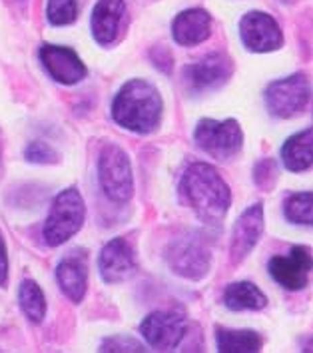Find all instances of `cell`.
Instances as JSON below:
<instances>
[{"mask_svg":"<svg viewBox=\"0 0 313 353\" xmlns=\"http://www.w3.org/2000/svg\"><path fill=\"white\" fill-rule=\"evenodd\" d=\"M19 301L22 314L28 317L32 323H40L46 316V299L40 290L37 281L32 279H24L20 283L19 290Z\"/></svg>","mask_w":313,"mask_h":353,"instance_id":"44dd1931","label":"cell"},{"mask_svg":"<svg viewBox=\"0 0 313 353\" xmlns=\"http://www.w3.org/2000/svg\"><path fill=\"white\" fill-rule=\"evenodd\" d=\"M98 180L102 192L116 204L128 202L134 194V176L128 154L114 142H108L100 152Z\"/></svg>","mask_w":313,"mask_h":353,"instance_id":"277c9868","label":"cell"},{"mask_svg":"<svg viewBox=\"0 0 313 353\" xmlns=\"http://www.w3.org/2000/svg\"><path fill=\"white\" fill-rule=\"evenodd\" d=\"M285 218L294 223L312 225L313 222V194L312 192H299L285 200L283 205Z\"/></svg>","mask_w":313,"mask_h":353,"instance_id":"7402d4cb","label":"cell"},{"mask_svg":"<svg viewBox=\"0 0 313 353\" xmlns=\"http://www.w3.org/2000/svg\"><path fill=\"white\" fill-rule=\"evenodd\" d=\"M140 334L156 352H170L185 337V319L178 314L154 312L140 323Z\"/></svg>","mask_w":313,"mask_h":353,"instance_id":"9c48e42d","label":"cell"},{"mask_svg":"<svg viewBox=\"0 0 313 353\" xmlns=\"http://www.w3.org/2000/svg\"><path fill=\"white\" fill-rule=\"evenodd\" d=\"M212 32V19L202 8H190L185 12H180L174 24L172 34L174 40L182 46H196L208 40Z\"/></svg>","mask_w":313,"mask_h":353,"instance_id":"e0dca14e","label":"cell"},{"mask_svg":"<svg viewBox=\"0 0 313 353\" xmlns=\"http://www.w3.org/2000/svg\"><path fill=\"white\" fill-rule=\"evenodd\" d=\"M310 96H312L310 78L303 72H297L272 82L265 88V104L267 110L277 118H292L307 108Z\"/></svg>","mask_w":313,"mask_h":353,"instance_id":"5b68a950","label":"cell"},{"mask_svg":"<svg viewBox=\"0 0 313 353\" xmlns=\"http://www.w3.org/2000/svg\"><path fill=\"white\" fill-rule=\"evenodd\" d=\"M102 352H146L142 343L126 335H114L102 343Z\"/></svg>","mask_w":313,"mask_h":353,"instance_id":"484cf974","label":"cell"},{"mask_svg":"<svg viewBox=\"0 0 313 353\" xmlns=\"http://www.w3.org/2000/svg\"><path fill=\"white\" fill-rule=\"evenodd\" d=\"M234 72L232 60L221 52L208 54L184 68V84L190 92H212L221 88Z\"/></svg>","mask_w":313,"mask_h":353,"instance_id":"ba28073f","label":"cell"},{"mask_svg":"<svg viewBox=\"0 0 313 353\" xmlns=\"http://www.w3.org/2000/svg\"><path fill=\"white\" fill-rule=\"evenodd\" d=\"M100 276L106 283H120L136 274V260L130 243L122 238H114L102 248L100 254Z\"/></svg>","mask_w":313,"mask_h":353,"instance_id":"4fadbf2b","label":"cell"},{"mask_svg":"<svg viewBox=\"0 0 313 353\" xmlns=\"http://www.w3.org/2000/svg\"><path fill=\"white\" fill-rule=\"evenodd\" d=\"M312 128L292 136L281 148V162L290 172H305L313 164L312 152Z\"/></svg>","mask_w":313,"mask_h":353,"instance_id":"ac0fdd59","label":"cell"},{"mask_svg":"<svg viewBox=\"0 0 313 353\" xmlns=\"http://www.w3.org/2000/svg\"><path fill=\"white\" fill-rule=\"evenodd\" d=\"M312 252L305 245L292 248L290 256H276L270 261V274L277 283L290 292H299L310 283Z\"/></svg>","mask_w":313,"mask_h":353,"instance_id":"30bf717a","label":"cell"},{"mask_svg":"<svg viewBox=\"0 0 313 353\" xmlns=\"http://www.w3.org/2000/svg\"><path fill=\"white\" fill-rule=\"evenodd\" d=\"M180 196L208 223L220 222L232 204V192L218 170L203 162H196L185 170L180 180Z\"/></svg>","mask_w":313,"mask_h":353,"instance_id":"6da1fadb","label":"cell"},{"mask_svg":"<svg viewBox=\"0 0 313 353\" xmlns=\"http://www.w3.org/2000/svg\"><path fill=\"white\" fill-rule=\"evenodd\" d=\"M240 37L252 52H272L283 44L281 28L265 12H250L240 22Z\"/></svg>","mask_w":313,"mask_h":353,"instance_id":"8fae6325","label":"cell"},{"mask_svg":"<svg viewBox=\"0 0 313 353\" xmlns=\"http://www.w3.org/2000/svg\"><path fill=\"white\" fill-rule=\"evenodd\" d=\"M124 12V0H98L92 12V34L98 44L108 46L118 38Z\"/></svg>","mask_w":313,"mask_h":353,"instance_id":"2e32d148","label":"cell"},{"mask_svg":"<svg viewBox=\"0 0 313 353\" xmlns=\"http://www.w3.org/2000/svg\"><path fill=\"white\" fill-rule=\"evenodd\" d=\"M196 142L198 146L220 160H228L234 158L241 150L243 144V132H241L240 124L236 120H210L203 118L202 122L196 128Z\"/></svg>","mask_w":313,"mask_h":353,"instance_id":"8992f818","label":"cell"},{"mask_svg":"<svg viewBox=\"0 0 313 353\" xmlns=\"http://www.w3.org/2000/svg\"><path fill=\"white\" fill-rule=\"evenodd\" d=\"M216 343L221 353H256L263 347V337L252 330H216Z\"/></svg>","mask_w":313,"mask_h":353,"instance_id":"ffe728a7","label":"cell"},{"mask_svg":"<svg viewBox=\"0 0 313 353\" xmlns=\"http://www.w3.org/2000/svg\"><path fill=\"white\" fill-rule=\"evenodd\" d=\"M261 234H263V205L254 204L241 214L232 230V245H230L232 260L240 263L256 248Z\"/></svg>","mask_w":313,"mask_h":353,"instance_id":"5bb4252c","label":"cell"},{"mask_svg":"<svg viewBox=\"0 0 313 353\" xmlns=\"http://www.w3.org/2000/svg\"><path fill=\"white\" fill-rule=\"evenodd\" d=\"M6 278H8V256H6V243L0 234V288L6 285Z\"/></svg>","mask_w":313,"mask_h":353,"instance_id":"4316f807","label":"cell"},{"mask_svg":"<svg viewBox=\"0 0 313 353\" xmlns=\"http://www.w3.org/2000/svg\"><path fill=\"white\" fill-rule=\"evenodd\" d=\"M40 60L48 74L60 84H78L82 78H86L88 70L80 56L66 46H56V44H42L40 46Z\"/></svg>","mask_w":313,"mask_h":353,"instance_id":"7c38bea8","label":"cell"},{"mask_svg":"<svg viewBox=\"0 0 313 353\" xmlns=\"http://www.w3.org/2000/svg\"><path fill=\"white\" fill-rule=\"evenodd\" d=\"M285 2H290V0H285Z\"/></svg>","mask_w":313,"mask_h":353,"instance_id":"f1b7e54d","label":"cell"},{"mask_svg":"<svg viewBox=\"0 0 313 353\" xmlns=\"http://www.w3.org/2000/svg\"><path fill=\"white\" fill-rule=\"evenodd\" d=\"M84 214H86L84 200L76 188H66L64 192H60L50 208L48 220L44 225V238L48 245L52 248L62 245L74 234H78V230L84 223Z\"/></svg>","mask_w":313,"mask_h":353,"instance_id":"3957f363","label":"cell"},{"mask_svg":"<svg viewBox=\"0 0 313 353\" xmlns=\"http://www.w3.org/2000/svg\"><path fill=\"white\" fill-rule=\"evenodd\" d=\"M168 263L182 278L202 279L210 270V250L198 236H182L170 243Z\"/></svg>","mask_w":313,"mask_h":353,"instance_id":"52a82bcc","label":"cell"},{"mask_svg":"<svg viewBox=\"0 0 313 353\" xmlns=\"http://www.w3.org/2000/svg\"><path fill=\"white\" fill-rule=\"evenodd\" d=\"M56 279L60 283V290L66 294V298L80 303L86 296L88 285V260L82 250L70 252L56 268Z\"/></svg>","mask_w":313,"mask_h":353,"instance_id":"9a60e30c","label":"cell"},{"mask_svg":"<svg viewBox=\"0 0 313 353\" xmlns=\"http://www.w3.org/2000/svg\"><path fill=\"white\" fill-rule=\"evenodd\" d=\"M223 303L228 310H234V312H243V310L258 312V310H263L267 305V298L256 283L238 281V283H230L225 288Z\"/></svg>","mask_w":313,"mask_h":353,"instance_id":"d6986e66","label":"cell"},{"mask_svg":"<svg viewBox=\"0 0 313 353\" xmlns=\"http://www.w3.org/2000/svg\"><path fill=\"white\" fill-rule=\"evenodd\" d=\"M277 178H279V168H277V164L272 158L259 160L256 168H254V180L263 190H272V188L276 186Z\"/></svg>","mask_w":313,"mask_h":353,"instance_id":"cb8c5ba5","label":"cell"},{"mask_svg":"<svg viewBox=\"0 0 313 353\" xmlns=\"http://www.w3.org/2000/svg\"><path fill=\"white\" fill-rule=\"evenodd\" d=\"M24 156L32 164H56L58 162V154L46 142H30L24 150Z\"/></svg>","mask_w":313,"mask_h":353,"instance_id":"d4e9b609","label":"cell"},{"mask_svg":"<svg viewBox=\"0 0 313 353\" xmlns=\"http://www.w3.org/2000/svg\"><path fill=\"white\" fill-rule=\"evenodd\" d=\"M0 158H2V136H0Z\"/></svg>","mask_w":313,"mask_h":353,"instance_id":"83f0119b","label":"cell"},{"mask_svg":"<svg viewBox=\"0 0 313 353\" xmlns=\"http://www.w3.org/2000/svg\"><path fill=\"white\" fill-rule=\"evenodd\" d=\"M46 17L54 26L72 24L78 17V4L76 0H48Z\"/></svg>","mask_w":313,"mask_h":353,"instance_id":"603a6c76","label":"cell"},{"mask_svg":"<svg viewBox=\"0 0 313 353\" xmlns=\"http://www.w3.org/2000/svg\"><path fill=\"white\" fill-rule=\"evenodd\" d=\"M112 116L126 130L150 134L160 126L162 98L146 80H130L116 94Z\"/></svg>","mask_w":313,"mask_h":353,"instance_id":"7a4b0ae2","label":"cell"}]
</instances>
